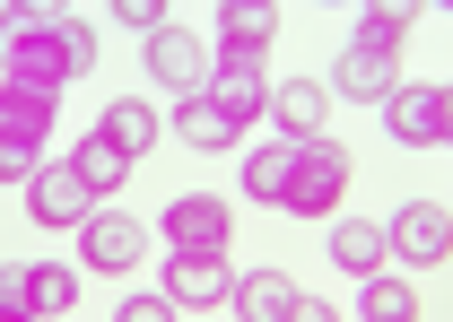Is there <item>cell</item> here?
Masks as SVG:
<instances>
[{
	"label": "cell",
	"instance_id": "6da1fadb",
	"mask_svg": "<svg viewBox=\"0 0 453 322\" xmlns=\"http://www.w3.org/2000/svg\"><path fill=\"white\" fill-rule=\"evenodd\" d=\"M88 61H96L88 18H70V9H0V88L61 96Z\"/></svg>",
	"mask_w": 453,
	"mask_h": 322
},
{
	"label": "cell",
	"instance_id": "7a4b0ae2",
	"mask_svg": "<svg viewBox=\"0 0 453 322\" xmlns=\"http://www.w3.org/2000/svg\"><path fill=\"white\" fill-rule=\"evenodd\" d=\"M340 183H349V149H332V140H314V149H288V174H280V201H271V210L332 218V210H340Z\"/></svg>",
	"mask_w": 453,
	"mask_h": 322
},
{
	"label": "cell",
	"instance_id": "3957f363",
	"mask_svg": "<svg viewBox=\"0 0 453 322\" xmlns=\"http://www.w3.org/2000/svg\"><path fill=\"white\" fill-rule=\"evenodd\" d=\"M44 131H53V96L0 88V183H27L44 165Z\"/></svg>",
	"mask_w": 453,
	"mask_h": 322
},
{
	"label": "cell",
	"instance_id": "277c9868",
	"mask_svg": "<svg viewBox=\"0 0 453 322\" xmlns=\"http://www.w3.org/2000/svg\"><path fill=\"white\" fill-rule=\"evenodd\" d=\"M384 105H393V140H410V149H445V140H453V88H445V79L393 88Z\"/></svg>",
	"mask_w": 453,
	"mask_h": 322
},
{
	"label": "cell",
	"instance_id": "5b68a950",
	"mask_svg": "<svg viewBox=\"0 0 453 322\" xmlns=\"http://www.w3.org/2000/svg\"><path fill=\"white\" fill-rule=\"evenodd\" d=\"M384 253H401L410 270H445V253H453V218L436 210V201H410V210L384 226Z\"/></svg>",
	"mask_w": 453,
	"mask_h": 322
},
{
	"label": "cell",
	"instance_id": "8992f818",
	"mask_svg": "<svg viewBox=\"0 0 453 322\" xmlns=\"http://www.w3.org/2000/svg\"><path fill=\"white\" fill-rule=\"evenodd\" d=\"M27 210L44 218V226H88V218H96V192L70 174V157H44L27 174Z\"/></svg>",
	"mask_w": 453,
	"mask_h": 322
},
{
	"label": "cell",
	"instance_id": "52a82bcc",
	"mask_svg": "<svg viewBox=\"0 0 453 322\" xmlns=\"http://www.w3.org/2000/svg\"><path fill=\"white\" fill-rule=\"evenodd\" d=\"M166 244L174 253H226V201H210V192H183V201H166Z\"/></svg>",
	"mask_w": 453,
	"mask_h": 322
},
{
	"label": "cell",
	"instance_id": "ba28073f",
	"mask_svg": "<svg viewBox=\"0 0 453 322\" xmlns=\"http://www.w3.org/2000/svg\"><path fill=\"white\" fill-rule=\"evenodd\" d=\"M149 70H157V88H174V96H201L210 88V44L183 35V27H166V35H149Z\"/></svg>",
	"mask_w": 453,
	"mask_h": 322
},
{
	"label": "cell",
	"instance_id": "9c48e42d",
	"mask_svg": "<svg viewBox=\"0 0 453 322\" xmlns=\"http://www.w3.org/2000/svg\"><path fill=\"white\" fill-rule=\"evenodd\" d=\"M226 288H235V270H226V253H174L166 262V305H226Z\"/></svg>",
	"mask_w": 453,
	"mask_h": 322
},
{
	"label": "cell",
	"instance_id": "30bf717a",
	"mask_svg": "<svg viewBox=\"0 0 453 322\" xmlns=\"http://www.w3.org/2000/svg\"><path fill=\"white\" fill-rule=\"evenodd\" d=\"M280 35V9H262V0H226L219 9V61H244V70H262V44Z\"/></svg>",
	"mask_w": 453,
	"mask_h": 322
},
{
	"label": "cell",
	"instance_id": "8fae6325",
	"mask_svg": "<svg viewBox=\"0 0 453 322\" xmlns=\"http://www.w3.org/2000/svg\"><path fill=\"white\" fill-rule=\"evenodd\" d=\"M262 113H280V140H288V149H314L323 122H332V96H323L314 79H280V96H271Z\"/></svg>",
	"mask_w": 453,
	"mask_h": 322
},
{
	"label": "cell",
	"instance_id": "7c38bea8",
	"mask_svg": "<svg viewBox=\"0 0 453 322\" xmlns=\"http://www.w3.org/2000/svg\"><path fill=\"white\" fill-rule=\"evenodd\" d=\"M201 96H210V105H219L226 122H235V131H244V122H253V113L271 105V88H262V70H244V61H219V70H210V88H201Z\"/></svg>",
	"mask_w": 453,
	"mask_h": 322
},
{
	"label": "cell",
	"instance_id": "4fadbf2b",
	"mask_svg": "<svg viewBox=\"0 0 453 322\" xmlns=\"http://www.w3.org/2000/svg\"><path fill=\"white\" fill-rule=\"evenodd\" d=\"M79 253H88V270H131L140 262V226L113 218V210H96L88 226H79Z\"/></svg>",
	"mask_w": 453,
	"mask_h": 322
},
{
	"label": "cell",
	"instance_id": "5bb4252c",
	"mask_svg": "<svg viewBox=\"0 0 453 322\" xmlns=\"http://www.w3.org/2000/svg\"><path fill=\"white\" fill-rule=\"evenodd\" d=\"M226 305H235V322H280L288 305H296V288H288L280 270H244V279L226 288Z\"/></svg>",
	"mask_w": 453,
	"mask_h": 322
},
{
	"label": "cell",
	"instance_id": "9a60e30c",
	"mask_svg": "<svg viewBox=\"0 0 453 322\" xmlns=\"http://www.w3.org/2000/svg\"><path fill=\"white\" fill-rule=\"evenodd\" d=\"M332 262L349 270V279H375V270H384V226H366V218H340V226H332Z\"/></svg>",
	"mask_w": 453,
	"mask_h": 322
},
{
	"label": "cell",
	"instance_id": "2e32d148",
	"mask_svg": "<svg viewBox=\"0 0 453 322\" xmlns=\"http://www.w3.org/2000/svg\"><path fill=\"white\" fill-rule=\"evenodd\" d=\"M70 174H79V183H88V192H113V183H131V157H122V149H113L105 131H88V140H79V149H70Z\"/></svg>",
	"mask_w": 453,
	"mask_h": 322
},
{
	"label": "cell",
	"instance_id": "e0dca14e",
	"mask_svg": "<svg viewBox=\"0 0 453 322\" xmlns=\"http://www.w3.org/2000/svg\"><path fill=\"white\" fill-rule=\"evenodd\" d=\"M70 305H79V279L70 270H53V262L27 270V314L35 322H70Z\"/></svg>",
	"mask_w": 453,
	"mask_h": 322
},
{
	"label": "cell",
	"instance_id": "ac0fdd59",
	"mask_svg": "<svg viewBox=\"0 0 453 322\" xmlns=\"http://www.w3.org/2000/svg\"><path fill=\"white\" fill-rule=\"evenodd\" d=\"M96 131H105L122 157H149V140H157V113L140 105V96H122V105H105V122H96Z\"/></svg>",
	"mask_w": 453,
	"mask_h": 322
},
{
	"label": "cell",
	"instance_id": "d6986e66",
	"mask_svg": "<svg viewBox=\"0 0 453 322\" xmlns=\"http://www.w3.org/2000/svg\"><path fill=\"white\" fill-rule=\"evenodd\" d=\"M174 131H183L201 157H210V149H235V122H226L210 96H183V105H174Z\"/></svg>",
	"mask_w": 453,
	"mask_h": 322
},
{
	"label": "cell",
	"instance_id": "ffe728a7",
	"mask_svg": "<svg viewBox=\"0 0 453 322\" xmlns=\"http://www.w3.org/2000/svg\"><path fill=\"white\" fill-rule=\"evenodd\" d=\"M340 88H349V96H393V53L349 44V53H340Z\"/></svg>",
	"mask_w": 453,
	"mask_h": 322
},
{
	"label": "cell",
	"instance_id": "44dd1931",
	"mask_svg": "<svg viewBox=\"0 0 453 322\" xmlns=\"http://www.w3.org/2000/svg\"><path fill=\"white\" fill-rule=\"evenodd\" d=\"M410 27H418V9L384 0V9H366V18H357V35H349V44H375V53H393V44L410 35Z\"/></svg>",
	"mask_w": 453,
	"mask_h": 322
},
{
	"label": "cell",
	"instance_id": "7402d4cb",
	"mask_svg": "<svg viewBox=\"0 0 453 322\" xmlns=\"http://www.w3.org/2000/svg\"><path fill=\"white\" fill-rule=\"evenodd\" d=\"M410 305H418V296H410L401 279H384V270H375L366 296H357V314H366V322H410Z\"/></svg>",
	"mask_w": 453,
	"mask_h": 322
},
{
	"label": "cell",
	"instance_id": "603a6c76",
	"mask_svg": "<svg viewBox=\"0 0 453 322\" xmlns=\"http://www.w3.org/2000/svg\"><path fill=\"white\" fill-rule=\"evenodd\" d=\"M280 174H288V140H271V149L244 157V192H253V201H280Z\"/></svg>",
	"mask_w": 453,
	"mask_h": 322
},
{
	"label": "cell",
	"instance_id": "cb8c5ba5",
	"mask_svg": "<svg viewBox=\"0 0 453 322\" xmlns=\"http://www.w3.org/2000/svg\"><path fill=\"white\" fill-rule=\"evenodd\" d=\"M122 27H131V35H166V9H157V0H122Z\"/></svg>",
	"mask_w": 453,
	"mask_h": 322
},
{
	"label": "cell",
	"instance_id": "d4e9b609",
	"mask_svg": "<svg viewBox=\"0 0 453 322\" xmlns=\"http://www.w3.org/2000/svg\"><path fill=\"white\" fill-rule=\"evenodd\" d=\"M113 322H174V305H166V296H122Z\"/></svg>",
	"mask_w": 453,
	"mask_h": 322
},
{
	"label": "cell",
	"instance_id": "484cf974",
	"mask_svg": "<svg viewBox=\"0 0 453 322\" xmlns=\"http://www.w3.org/2000/svg\"><path fill=\"white\" fill-rule=\"evenodd\" d=\"M0 314H27V270H0Z\"/></svg>",
	"mask_w": 453,
	"mask_h": 322
},
{
	"label": "cell",
	"instance_id": "4316f807",
	"mask_svg": "<svg viewBox=\"0 0 453 322\" xmlns=\"http://www.w3.org/2000/svg\"><path fill=\"white\" fill-rule=\"evenodd\" d=\"M280 322H340V314H332V305H323V296H296V305H288Z\"/></svg>",
	"mask_w": 453,
	"mask_h": 322
},
{
	"label": "cell",
	"instance_id": "83f0119b",
	"mask_svg": "<svg viewBox=\"0 0 453 322\" xmlns=\"http://www.w3.org/2000/svg\"><path fill=\"white\" fill-rule=\"evenodd\" d=\"M0 322H35V314H0Z\"/></svg>",
	"mask_w": 453,
	"mask_h": 322
}]
</instances>
